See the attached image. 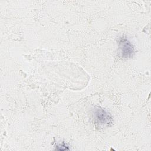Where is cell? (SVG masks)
Wrapping results in <instances>:
<instances>
[{
    "label": "cell",
    "instance_id": "cell-1",
    "mask_svg": "<svg viewBox=\"0 0 151 151\" xmlns=\"http://www.w3.org/2000/svg\"><path fill=\"white\" fill-rule=\"evenodd\" d=\"M119 45L123 58H129L133 57L134 53V48L131 42L126 38L124 37L120 38L119 40Z\"/></svg>",
    "mask_w": 151,
    "mask_h": 151
},
{
    "label": "cell",
    "instance_id": "cell-2",
    "mask_svg": "<svg viewBox=\"0 0 151 151\" xmlns=\"http://www.w3.org/2000/svg\"><path fill=\"white\" fill-rule=\"evenodd\" d=\"M96 122L100 124H108L112 121L111 115L101 108L96 109L94 112Z\"/></svg>",
    "mask_w": 151,
    "mask_h": 151
}]
</instances>
